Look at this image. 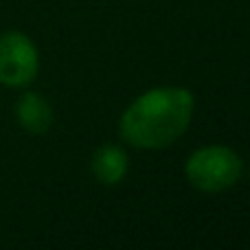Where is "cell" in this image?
I'll return each instance as SVG.
<instances>
[{
    "label": "cell",
    "instance_id": "cell-1",
    "mask_svg": "<svg viewBox=\"0 0 250 250\" xmlns=\"http://www.w3.org/2000/svg\"><path fill=\"white\" fill-rule=\"evenodd\" d=\"M193 97L185 88H156L138 97L121 119V134L138 149L167 147L187 129Z\"/></svg>",
    "mask_w": 250,
    "mask_h": 250
},
{
    "label": "cell",
    "instance_id": "cell-2",
    "mask_svg": "<svg viewBox=\"0 0 250 250\" xmlns=\"http://www.w3.org/2000/svg\"><path fill=\"white\" fill-rule=\"evenodd\" d=\"M242 160L229 147H204L187 163V178L200 191H224L239 180Z\"/></svg>",
    "mask_w": 250,
    "mask_h": 250
},
{
    "label": "cell",
    "instance_id": "cell-3",
    "mask_svg": "<svg viewBox=\"0 0 250 250\" xmlns=\"http://www.w3.org/2000/svg\"><path fill=\"white\" fill-rule=\"evenodd\" d=\"M38 73V51L26 35L11 31L0 35V83L26 86Z\"/></svg>",
    "mask_w": 250,
    "mask_h": 250
},
{
    "label": "cell",
    "instance_id": "cell-4",
    "mask_svg": "<svg viewBox=\"0 0 250 250\" xmlns=\"http://www.w3.org/2000/svg\"><path fill=\"white\" fill-rule=\"evenodd\" d=\"M18 121L22 123V127L26 132L33 134H44L51 127L53 114H51V105L42 99L40 95L33 92H24L18 101Z\"/></svg>",
    "mask_w": 250,
    "mask_h": 250
},
{
    "label": "cell",
    "instance_id": "cell-5",
    "mask_svg": "<svg viewBox=\"0 0 250 250\" xmlns=\"http://www.w3.org/2000/svg\"><path fill=\"white\" fill-rule=\"evenodd\" d=\"M92 173L104 185H117L127 173V156L114 145H104L92 158Z\"/></svg>",
    "mask_w": 250,
    "mask_h": 250
}]
</instances>
